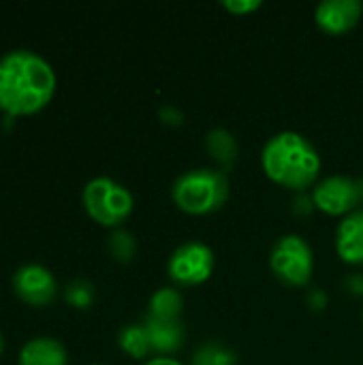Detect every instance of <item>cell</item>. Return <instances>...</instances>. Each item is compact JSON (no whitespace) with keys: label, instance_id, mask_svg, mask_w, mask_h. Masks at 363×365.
<instances>
[{"label":"cell","instance_id":"cell-1","mask_svg":"<svg viewBox=\"0 0 363 365\" xmlns=\"http://www.w3.org/2000/svg\"><path fill=\"white\" fill-rule=\"evenodd\" d=\"M56 92L51 64L30 49H13L0 58V111L11 118L43 111Z\"/></svg>","mask_w":363,"mask_h":365},{"label":"cell","instance_id":"cell-8","mask_svg":"<svg viewBox=\"0 0 363 365\" xmlns=\"http://www.w3.org/2000/svg\"><path fill=\"white\" fill-rule=\"evenodd\" d=\"M13 291L24 304L34 308H45L56 299L58 282L47 267L30 263V265H21L13 274Z\"/></svg>","mask_w":363,"mask_h":365},{"label":"cell","instance_id":"cell-22","mask_svg":"<svg viewBox=\"0 0 363 365\" xmlns=\"http://www.w3.org/2000/svg\"><path fill=\"white\" fill-rule=\"evenodd\" d=\"M143 365H184L182 361H178V359H173V357H152V359H148Z\"/></svg>","mask_w":363,"mask_h":365},{"label":"cell","instance_id":"cell-9","mask_svg":"<svg viewBox=\"0 0 363 365\" xmlns=\"http://www.w3.org/2000/svg\"><path fill=\"white\" fill-rule=\"evenodd\" d=\"M363 15L359 0H323L315 11L317 26L327 34H344L353 30Z\"/></svg>","mask_w":363,"mask_h":365},{"label":"cell","instance_id":"cell-4","mask_svg":"<svg viewBox=\"0 0 363 365\" xmlns=\"http://www.w3.org/2000/svg\"><path fill=\"white\" fill-rule=\"evenodd\" d=\"M88 216L109 229H120L133 214L135 199L126 186L111 178H94L81 192Z\"/></svg>","mask_w":363,"mask_h":365},{"label":"cell","instance_id":"cell-10","mask_svg":"<svg viewBox=\"0 0 363 365\" xmlns=\"http://www.w3.org/2000/svg\"><path fill=\"white\" fill-rule=\"evenodd\" d=\"M143 327L148 331L152 353H158V357H171V353H178L184 346L186 329L180 319L163 321V319L145 317Z\"/></svg>","mask_w":363,"mask_h":365},{"label":"cell","instance_id":"cell-12","mask_svg":"<svg viewBox=\"0 0 363 365\" xmlns=\"http://www.w3.org/2000/svg\"><path fill=\"white\" fill-rule=\"evenodd\" d=\"M19 365H68V353L56 338H34L21 346Z\"/></svg>","mask_w":363,"mask_h":365},{"label":"cell","instance_id":"cell-18","mask_svg":"<svg viewBox=\"0 0 363 365\" xmlns=\"http://www.w3.org/2000/svg\"><path fill=\"white\" fill-rule=\"evenodd\" d=\"M64 297H66V302H68L71 306L86 310V308H90L92 302H94V289H92V284L86 282V280H75L73 284L66 287Z\"/></svg>","mask_w":363,"mask_h":365},{"label":"cell","instance_id":"cell-13","mask_svg":"<svg viewBox=\"0 0 363 365\" xmlns=\"http://www.w3.org/2000/svg\"><path fill=\"white\" fill-rule=\"evenodd\" d=\"M205 150L225 169H229L235 163L237 154H240V145H237V139L233 137V133L227 130V128H220V126L212 128L205 135Z\"/></svg>","mask_w":363,"mask_h":365},{"label":"cell","instance_id":"cell-19","mask_svg":"<svg viewBox=\"0 0 363 365\" xmlns=\"http://www.w3.org/2000/svg\"><path fill=\"white\" fill-rule=\"evenodd\" d=\"M261 0H223V6L233 15H248L257 9H261Z\"/></svg>","mask_w":363,"mask_h":365},{"label":"cell","instance_id":"cell-6","mask_svg":"<svg viewBox=\"0 0 363 365\" xmlns=\"http://www.w3.org/2000/svg\"><path fill=\"white\" fill-rule=\"evenodd\" d=\"M315 207L329 216H349L363 207V178L327 175L312 186Z\"/></svg>","mask_w":363,"mask_h":365},{"label":"cell","instance_id":"cell-24","mask_svg":"<svg viewBox=\"0 0 363 365\" xmlns=\"http://www.w3.org/2000/svg\"><path fill=\"white\" fill-rule=\"evenodd\" d=\"M310 304H312L317 310H321V308H323V304H325V295H323V293H319V291H315V293L310 295Z\"/></svg>","mask_w":363,"mask_h":365},{"label":"cell","instance_id":"cell-21","mask_svg":"<svg viewBox=\"0 0 363 365\" xmlns=\"http://www.w3.org/2000/svg\"><path fill=\"white\" fill-rule=\"evenodd\" d=\"M160 120H163L165 124L180 126V124L184 122V113H182L180 109L171 107V105H165V107H160Z\"/></svg>","mask_w":363,"mask_h":365},{"label":"cell","instance_id":"cell-26","mask_svg":"<svg viewBox=\"0 0 363 365\" xmlns=\"http://www.w3.org/2000/svg\"><path fill=\"white\" fill-rule=\"evenodd\" d=\"M98 365H101V364H98Z\"/></svg>","mask_w":363,"mask_h":365},{"label":"cell","instance_id":"cell-15","mask_svg":"<svg viewBox=\"0 0 363 365\" xmlns=\"http://www.w3.org/2000/svg\"><path fill=\"white\" fill-rule=\"evenodd\" d=\"M118 344L126 355H131L135 359H145L152 353L150 338H148L143 323H131V325L122 327L118 334Z\"/></svg>","mask_w":363,"mask_h":365},{"label":"cell","instance_id":"cell-7","mask_svg":"<svg viewBox=\"0 0 363 365\" xmlns=\"http://www.w3.org/2000/svg\"><path fill=\"white\" fill-rule=\"evenodd\" d=\"M212 272H214V252L201 240H188L180 244L167 261V274L180 287L203 284L205 280H210Z\"/></svg>","mask_w":363,"mask_h":365},{"label":"cell","instance_id":"cell-25","mask_svg":"<svg viewBox=\"0 0 363 365\" xmlns=\"http://www.w3.org/2000/svg\"><path fill=\"white\" fill-rule=\"evenodd\" d=\"M2 351H4V340H2V334H0V357H2Z\"/></svg>","mask_w":363,"mask_h":365},{"label":"cell","instance_id":"cell-3","mask_svg":"<svg viewBox=\"0 0 363 365\" xmlns=\"http://www.w3.org/2000/svg\"><path fill=\"white\" fill-rule=\"evenodd\" d=\"M229 190L231 186L225 171L199 167L175 178L171 186V199L182 212L190 216H205L218 212L227 203Z\"/></svg>","mask_w":363,"mask_h":365},{"label":"cell","instance_id":"cell-5","mask_svg":"<svg viewBox=\"0 0 363 365\" xmlns=\"http://www.w3.org/2000/svg\"><path fill=\"white\" fill-rule=\"evenodd\" d=\"M270 269L287 287H306L315 272L312 246L297 233L278 237L270 252Z\"/></svg>","mask_w":363,"mask_h":365},{"label":"cell","instance_id":"cell-16","mask_svg":"<svg viewBox=\"0 0 363 365\" xmlns=\"http://www.w3.org/2000/svg\"><path fill=\"white\" fill-rule=\"evenodd\" d=\"M193 365H237V355L227 344L210 340L195 351Z\"/></svg>","mask_w":363,"mask_h":365},{"label":"cell","instance_id":"cell-2","mask_svg":"<svg viewBox=\"0 0 363 365\" xmlns=\"http://www.w3.org/2000/svg\"><path fill=\"white\" fill-rule=\"evenodd\" d=\"M261 165L272 182L293 192H306L315 186L323 167L310 139L295 130H280L272 135L263 145Z\"/></svg>","mask_w":363,"mask_h":365},{"label":"cell","instance_id":"cell-17","mask_svg":"<svg viewBox=\"0 0 363 365\" xmlns=\"http://www.w3.org/2000/svg\"><path fill=\"white\" fill-rule=\"evenodd\" d=\"M109 252L116 261L120 263H128L133 261L135 252H137V242L133 237V233L124 231V229H116L109 237Z\"/></svg>","mask_w":363,"mask_h":365},{"label":"cell","instance_id":"cell-14","mask_svg":"<svg viewBox=\"0 0 363 365\" xmlns=\"http://www.w3.org/2000/svg\"><path fill=\"white\" fill-rule=\"evenodd\" d=\"M182 308H184L182 293L173 287H163V289L152 293L150 304H148V317L173 321V319H180Z\"/></svg>","mask_w":363,"mask_h":365},{"label":"cell","instance_id":"cell-11","mask_svg":"<svg viewBox=\"0 0 363 365\" xmlns=\"http://www.w3.org/2000/svg\"><path fill=\"white\" fill-rule=\"evenodd\" d=\"M336 252L349 265H363V207L340 220L336 229Z\"/></svg>","mask_w":363,"mask_h":365},{"label":"cell","instance_id":"cell-23","mask_svg":"<svg viewBox=\"0 0 363 365\" xmlns=\"http://www.w3.org/2000/svg\"><path fill=\"white\" fill-rule=\"evenodd\" d=\"M347 287H349V291H353V293H363V278L362 276H351V278L347 280Z\"/></svg>","mask_w":363,"mask_h":365},{"label":"cell","instance_id":"cell-20","mask_svg":"<svg viewBox=\"0 0 363 365\" xmlns=\"http://www.w3.org/2000/svg\"><path fill=\"white\" fill-rule=\"evenodd\" d=\"M315 207V201H312V195H306V192H297L295 201H293V212L300 214V216H308Z\"/></svg>","mask_w":363,"mask_h":365}]
</instances>
